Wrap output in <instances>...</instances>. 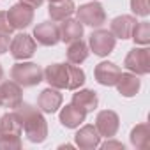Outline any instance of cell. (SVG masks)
I'll list each match as a JSON object with an SVG mask.
<instances>
[{
    "label": "cell",
    "instance_id": "6da1fadb",
    "mask_svg": "<svg viewBox=\"0 0 150 150\" xmlns=\"http://www.w3.org/2000/svg\"><path fill=\"white\" fill-rule=\"evenodd\" d=\"M21 122V131L32 143H42L48 136V124L42 113L28 103H21L14 111Z\"/></svg>",
    "mask_w": 150,
    "mask_h": 150
},
{
    "label": "cell",
    "instance_id": "7a4b0ae2",
    "mask_svg": "<svg viewBox=\"0 0 150 150\" xmlns=\"http://www.w3.org/2000/svg\"><path fill=\"white\" fill-rule=\"evenodd\" d=\"M11 80L20 87H35L44 80V71L34 62H20L11 69Z\"/></svg>",
    "mask_w": 150,
    "mask_h": 150
},
{
    "label": "cell",
    "instance_id": "3957f363",
    "mask_svg": "<svg viewBox=\"0 0 150 150\" xmlns=\"http://www.w3.org/2000/svg\"><path fill=\"white\" fill-rule=\"evenodd\" d=\"M124 67L136 76H145L150 72V50L145 48H134L127 53L124 60Z\"/></svg>",
    "mask_w": 150,
    "mask_h": 150
},
{
    "label": "cell",
    "instance_id": "277c9868",
    "mask_svg": "<svg viewBox=\"0 0 150 150\" xmlns=\"http://www.w3.org/2000/svg\"><path fill=\"white\" fill-rule=\"evenodd\" d=\"M76 16L80 23L94 27V28L106 23V13L99 2H88V4L80 6V9H76Z\"/></svg>",
    "mask_w": 150,
    "mask_h": 150
},
{
    "label": "cell",
    "instance_id": "5b68a950",
    "mask_svg": "<svg viewBox=\"0 0 150 150\" xmlns=\"http://www.w3.org/2000/svg\"><path fill=\"white\" fill-rule=\"evenodd\" d=\"M88 44H90V50L94 51V55H97V57H108L115 50L117 37L110 30L99 28V30L92 32V35L88 39Z\"/></svg>",
    "mask_w": 150,
    "mask_h": 150
},
{
    "label": "cell",
    "instance_id": "8992f818",
    "mask_svg": "<svg viewBox=\"0 0 150 150\" xmlns=\"http://www.w3.org/2000/svg\"><path fill=\"white\" fill-rule=\"evenodd\" d=\"M35 39L28 34H18L13 37L11 44H9V50H11V55L16 58V60H27L30 58L34 53H35Z\"/></svg>",
    "mask_w": 150,
    "mask_h": 150
},
{
    "label": "cell",
    "instance_id": "52a82bcc",
    "mask_svg": "<svg viewBox=\"0 0 150 150\" xmlns=\"http://www.w3.org/2000/svg\"><path fill=\"white\" fill-rule=\"evenodd\" d=\"M44 80L48 81L50 87L64 90L69 88V64H51L44 71Z\"/></svg>",
    "mask_w": 150,
    "mask_h": 150
},
{
    "label": "cell",
    "instance_id": "ba28073f",
    "mask_svg": "<svg viewBox=\"0 0 150 150\" xmlns=\"http://www.w3.org/2000/svg\"><path fill=\"white\" fill-rule=\"evenodd\" d=\"M118 127H120V118H118V115L115 111L103 110V111L97 113L96 129H97L99 136H103V138H113L118 132Z\"/></svg>",
    "mask_w": 150,
    "mask_h": 150
},
{
    "label": "cell",
    "instance_id": "9c48e42d",
    "mask_svg": "<svg viewBox=\"0 0 150 150\" xmlns=\"http://www.w3.org/2000/svg\"><path fill=\"white\" fill-rule=\"evenodd\" d=\"M7 18L14 30H23L34 21V9L20 2V4H14L7 11Z\"/></svg>",
    "mask_w": 150,
    "mask_h": 150
},
{
    "label": "cell",
    "instance_id": "30bf717a",
    "mask_svg": "<svg viewBox=\"0 0 150 150\" xmlns=\"http://www.w3.org/2000/svg\"><path fill=\"white\" fill-rule=\"evenodd\" d=\"M34 39H35V42H39L42 46H55L57 42H60V30L55 23L42 21V23L35 25Z\"/></svg>",
    "mask_w": 150,
    "mask_h": 150
},
{
    "label": "cell",
    "instance_id": "8fae6325",
    "mask_svg": "<svg viewBox=\"0 0 150 150\" xmlns=\"http://www.w3.org/2000/svg\"><path fill=\"white\" fill-rule=\"evenodd\" d=\"M120 72H122L120 67L115 65L113 62H101L94 69V76H96V81L99 85H103V87H115Z\"/></svg>",
    "mask_w": 150,
    "mask_h": 150
},
{
    "label": "cell",
    "instance_id": "7c38bea8",
    "mask_svg": "<svg viewBox=\"0 0 150 150\" xmlns=\"http://www.w3.org/2000/svg\"><path fill=\"white\" fill-rule=\"evenodd\" d=\"M23 103L21 99V87L14 81L0 83V104L6 108H18Z\"/></svg>",
    "mask_w": 150,
    "mask_h": 150
},
{
    "label": "cell",
    "instance_id": "4fadbf2b",
    "mask_svg": "<svg viewBox=\"0 0 150 150\" xmlns=\"http://www.w3.org/2000/svg\"><path fill=\"white\" fill-rule=\"evenodd\" d=\"M74 141H76V146H80L83 150H92L101 145V136H99L96 125H83L74 134Z\"/></svg>",
    "mask_w": 150,
    "mask_h": 150
},
{
    "label": "cell",
    "instance_id": "5bb4252c",
    "mask_svg": "<svg viewBox=\"0 0 150 150\" xmlns=\"http://www.w3.org/2000/svg\"><path fill=\"white\" fill-rule=\"evenodd\" d=\"M58 118H60V124H62L64 127H67V129H76V127H80V125L85 122L87 113H85L83 110L76 108L74 104H67V106H64V108L60 110Z\"/></svg>",
    "mask_w": 150,
    "mask_h": 150
},
{
    "label": "cell",
    "instance_id": "9a60e30c",
    "mask_svg": "<svg viewBox=\"0 0 150 150\" xmlns=\"http://www.w3.org/2000/svg\"><path fill=\"white\" fill-rule=\"evenodd\" d=\"M37 106L41 111L44 113H55L60 106H62V94L58 92V88H46L39 94L37 97Z\"/></svg>",
    "mask_w": 150,
    "mask_h": 150
},
{
    "label": "cell",
    "instance_id": "2e32d148",
    "mask_svg": "<svg viewBox=\"0 0 150 150\" xmlns=\"http://www.w3.org/2000/svg\"><path fill=\"white\" fill-rule=\"evenodd\" d=\"M115 87L122 97H134L141 87V81L134 72H120Z\"/></svg>",
    "mask_w": 150,
    "mask_h": 150
},
{
    "label": "cell",
    "instance_id": "e0dca14e",
    "mask_svg": "<svg viewBox=\"0 0 150 150\" xmlns=\"http://www.w3.org/2000/svg\"><path fill=\"white\" fill-rule=\"evenodd\" d=\"M136 18L131 16V14H122V16H117L113 21H111V34L117 37V39H131V34H132V28L136 25Z\"/></svg>",
    "mask_w": 150,
    "mask_h": 150
},
{
    "label": "cell",
    "instance_id": "ac0fdd59",
    "mask_svg": "<svg viewBox=\"0 0 150 150\" xmlns=\"http://www.w3.org/2000/svg\"><path fill=\"white\" fill-rule=\"evenodd\" d=\"M71 104H74L76 108L83 110L85 113H90L97 108L99 104V99H97V94L90 88H85V90H78L76 94H72V101Z\"/></svg>",
    "mask_w": 150,
    "mask_h": 150
},
{
    "label": "cell",
    "instance_id": "d6986e66",
    "mask_svg": "<svg viewBox=\"0 0 150 150\" xmlns=\"http://www.w3.org/2000/svg\"><path fill=\"white\" fill-rule=\"evenodd\" d=\"M60 30V41L64 42H72V41H78L81 39L83 35V23H80L78 20H72V18H67L62 21V25L58 27Z\"/></svg>",
    "mask_w": 150,
    "mask_h": 150
},
{
    "label": "cell",
    "instance_id": "ffe728a7",
    "mask_svg": "<svg viewBox=\"0 0 150 150\" xmlns=\"http://www.w3.org/2000/svg\"><path fill=\"white\" fill-rule=\"evenodd\" d=\"M76 9H74L72 0H57V2H50V7H48V13H50L53 21H64V20L71 18V14Z\"/></svg>",
    "mask_w": 150,
    "mask_h": 150
},
{
    "label": "cell",
    "instance_id": "44dd1931",
    "mask_svg": "<svg viewBox=\"0 0 150 150\" xmlns=\"http://www.w3.org/2000/svg\"><path fill=\"white\" fill-rule=\"evenodd\" d=\"M87 57H88V46L81 39L69 42V48H67V60H69V64L80 65V64H83L87 60Z\"/></svg>",
    "mask_w": 150,
    "mask_h": 150
},
{
    "label": "cell",
    "instance_id": "7402d4cb",
    "mask_svg": "<svg viewBox=\"0 0 150 150\" xmlns=\"http://www.w3.org/2000/svg\"><path fill=\"white\" fill-rule=\"evenodd\" d=\"M0 134L6 136H21V122L18 118V115L13 113H6L0 118Z\"/></svg>",
    "mask_w": 150,
    "mask_h": 150
},
{
    "label": "cell",
    "instance_id": "603a6c76",
    "mask_svg": "<svg viewBox=\"0 0 150 150\" xmlns=\"http://www.w3.org/2000/svg\"><path fill=\"white\" fill-rule=\"evenodd\" d=\"M129 138H131L132 146H136L139 150L148 148V145H150V129H148V125L146 124H138L131 131V136Z\"/></svg>",
    "mask_w": 150,
    "mask_h": 150
},
{
    "label": "cell",
    "instance_id": "cb8c5ba5",
    "mask_svg": "<svg viewBox=\"0 0 150 150\" xmlns=\"http://www.w3.org/2000/svg\"><path fill=\"white\" fill-rule=\"evenodd\" d=\"M131 39H132L136 44L146 46V44L150 42V23H148V21L136 23V25H134V28H132Z\"/></svg>",
    "mask_w": 150,
    "mask_h": 150
},
{
    "label": "cell",
    "instance_id": "d4e9b609",
    "mask_svg": "<svg viewBox=\"0 0 150 150\" xmlns=\"http://www.w3.org/2000/svg\"><path fill=\"white\" fill-rule=\"evenodd\" d=\"M69 88L67 90H78L83 83H85V72L83 69H80L78 65H74V64H69Z\"/></svg>",
    "mask_w": 150,
    "mask_h": 150
},
{
    "label": "cell",
    "instance_id": "484cf974",
    "mask_svg": "<svg viewBox=\"0 0 150 150\" xmlns=\"http://www.w3.org/2000/svg\"><path fill=\"white\" fill-rule=\"evenodd\" d=\"M21 136H6L0 134V150H20Z\"/></svg>",
    "mask_w": 150,
    "mask_h": 150
},
{
    "label": "cell",
    "instance_id": "4316f807",
    "mask_svg": "<svg viewBox=\"0 0 150 150\" xmlns=\"http://www.w3.org/2000/svg\"><path fill=\"white\" fill-rule=\"evenodd\" d=\"M131 11L136 16L146 18L150 14V2L148 0H131Z\"/></svg>",
    "mask_w": 150,
    "mask_h": 150
},
{
    "label": "cell",
    "instance_id": "83f0119b",
    "mask_svg": "<svg viewBox=\"0 0 150 150\" xmlns=\"http://www.w3.org/2000/svg\"><path fill=\"white\" fill-rule=\"evenodd\" d=\"M14 28L11 27V23H9V18H7V13H4V11H0V32L2 34H9L11 35V32H13Z\"/></svg>",
    "mask_w": 150,
    "mask_h": 150
},
{
    "label": "cell",
    "instance_id": "f1b7e54d",
    "mask_svg": "<svg viewBox=\"0 0 150 150\" xmlns=\"http://www.w3.org/2000/svg\"><path fill=\"white\" fill-rule=\"evenodd\" d=\"M9 44H11L9 34H2V32H0V55H4L9 50Z\"/></svg>",
    "mask_w": 150,
    "mask_h": 150
},
{
    "label": "cell",
    "instance_id": "f546056e",
    "mask_svg": "<svg viewBox=\"0 0 150 150\" xmlns=\"http://www.w3.org/2000/svg\"><path fill=\"white\" fill-rule=\"evenodd\" d=\"M101 148H103V150H110V148H122V150H124V143L113 141L111 138H108V141H104V143L101 145Z\"/></svg>",
    "mask_w": 150,
    "mask_h": 150
},
{
    "label": "cell",
    "instance_id": "4dcf8cb0",
    "mask_svg": "<svg viewBox=\"0 0 150 150\" xmlns=\"http://www.w3.org/2000/svg\"><path fill=\"white\" fill-rule=\"evenodd\" d=\"M20 2L25 4V6H28V7H32V9H35V7H41L42 0H20Z\"/></svg>",
    "mask_w": 150,
    "mask_h": 150
},
{
    "label": "cell",
    "instance_id": "1f68e13d",
    "mask_svg": "<svg viewBox=\"0 0 150 150\" xmlns=\"http://www.w3.org/2000/svg\"><path fill=\"white\" fill-rule=\"evenodd\" d=\"M2 76H4V69H2V65H0V80H2Z\"/></svg>",
    "mask_w": 150,
    "mask_h": 150
},
{
    "label": "cell",
    "instance_id": "d6a6232c",
    "mask_svg": "<svg viewBox=\"0 0 150 150\" xmlns=\"http://www.w3.org/2000/svg\"><path fill=\"white\" fill-rule=\"evenodd\" d=\"M50 2H57V0H50Z\"/></svg>",
    "mask_w": 150,
    "mask_h": 150
},
{
    "label": "cell",
    "instance_id": "836d02e7",
    "mask_svg": "<svg viewBox=\"0 0 150 150\" xmlns=\"http://www.w3.org/2000/svg\"><path fill=\"white\" fill-rule=\"evenodd\" d=\"M0 106H2V104H0Z\"/></svg>",
    "mask_w": 150,
    "mask_h": 150
}]
</instances>
